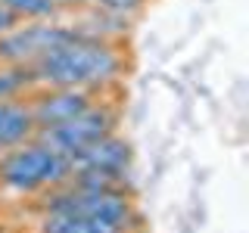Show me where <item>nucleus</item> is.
<instances>
[{
	"label": "nucleus",
	"mask_w": 249,
	"mask_h": 233,
	"mask_svg": "<svg viewBox=\"0 0 249 233\" xmlns=\"http://www.w3.org/2000/svg\"><path fill=\"white\" fill-rule=\"evenodd\" d=\"M35 118H31L28 103L19 100H0V152L25 143L35 137Z\"/></svg>",
	"instance_id": "obj_7"
},
{
	"label": "nucleus",
	"mask_w": 249,
	"mask_h": 233,
	"mask_svg": "<svg viewBox=\"0 0 249 233\" xmlns=\"http://www.w3.org/2000/svg\"><path fill=\"white\" fill-rule=\"evenodd\" d=\"M72 162V171L75 168H103V171H124L131 162V146L124 143L122 137L115 134H106L100 140L88 143L84 150H78L75 155H69Z\"/></svg>",
	"instance_id": "obj_6"
},
{
	"label": "nucleus",
	"mask_w": 249,
	"mask_h": 233,
	"mask_svg": "<svg viewBox=\"0 0 249 233\" xmlns=\"http://www.w3.org/2000/svg\"><path fill=\"white\" fill-rule=\"evenodd\" d=\"M35 81L47 87H100L124 72V56L115 44L109 41H90V37H75L72 44L47 53L37 62H31Z\"/></svg>",
	"instance_id": "obj_1"
},
{
	"label": "nucleus",
	"mask_w": 249,
	"mask_h": 233,
	"mask_svg": "<svg viewBox=\"0 0 249 233\" xmlns=\"http://www.w3.org/2000/svg\"><path fill=\"white\" fill-rule=\"evenodd\" d=\"M16 25H19V19H16L10 10H3V6H0V34H6V31L16 28Z\"/></svg>",
	"instance_id": "obj_12"
},
{
	"label": "nucleus",
	"mask_w": 249,
	"mask_h": 233,
	"mask_svg": "<svg viewBox=\"0 0 249 233\" xmlns=\"http://www.w3.org/2000/svg\"><path fill=\"white\" fill-rule=\"evenodd\" d=\"M146 0H93V6H100L103 13H115V16H124V13H137Z\"/></svg>",
	"instance_id": "obj_11"
},
{
	"label": "nucleus",
	"mask_w": 249,
	"mask_h": 233,
	"mask_svg": "<svg viewBox=\"0 0 249 233\" xmlns=\"http://www.w3.org/2000/svg\"><path fill=\"white\" fill-rule=\"evenodd\" d=\"M44 233H128L119 224L97 221V217H78V215H47Z\"/></svg>",
	"instance_id": "obj_8"
},
{
	"label": "nucleus",
	"mask_w": 249,
	"mask_h": 233,
	"mask_svg": "<svg viewBox=\"0 0 249 233\" xmlns=\"http://www.w3.org/2000/svg\"><path fill=\"white\" fill-rule=\"evenodd\" d=\"M88 106H93L90 90H84V87H50L47 93L35 97V103L28 109H31V118H35V128L44 131V128H53V124L75 118Z\"/></svg>",
	"instance_id": "obj_5"
},
{
	"label": "nucleus",
	"mask_w": 249,
	"mask_h": 233,
	"mask_svg": "<svg viewBox=\"0 0 249 233\" xmlns=\"http://www.w3.org/2000/svg\"><path fill=\"white\" fill-rule=\"evenodd\" d=\"M75 37V25H50V22L16 25L6 34H0V62L3 66H31L47 53L72 44Z\"/></svg>",
	"instance_id": "obj_3"
},
{
	"label": "nucleus",
	"mask_w": 249,
	"mask_h": 233,
	"mask_svg": "<svg viewBox=\"0 0 249 233\" xmlns=\"http://www.w3.org/2000/svg\"><path fill=\"white\" fill-rule=\"evenodd\" d=\"M3 10H10L16 19L25 16V19H53L59 13V6L53 0H0Z\"/></svg>",
	"instance_id": "obj_10"
},
{
	"label": "nucleus",
	"mask_w": 249,
	"mask_h": 233,
	"mask_svg": "<svg viewBox=\"0 0 249 233\" xmlns=\"http://www.w3.org/2000/svg\"><path fill=\"white\" fill-rule=\"evenodd\" d=\"M72 174V162L62 152L50 150L41 140H25V143L6 150L0 159V183L16 193H35L44 186H59Z\"/></svg>",
	"instance_id": "obj_2"
},
{
	"label": "nucleus",
	"mask_w": 249,
	"mask_h": 233,
	"mask_svg": "<svg viewBox=\"0 0 249 233\" xmlns=\"http://www.w3.org/2000/svg\"><path fill=\"white\" fill-rule=\"evenodd\" d=\"M115 128V112L109 106H88L84 112H78L75 118L62 121V124H53V128H44V131H35L37 140L41 143H47L50 150L62 152L69 159V155H75L78 150H84L88 143H93V140L112 134Z\"/></svg>",
	"instance_id": "obj_4"
},
{
	"label": "nucleus",
	"mask_w": 249,
	"mask_h": 233,
	"mask_svg": "<svg viewBox=\"0 0 249 233\" xmlns=\"http://www.w3.org/2000/svg\"><path fill=\"white\" fill-rule=\"evenodd\" d=\"M31 84H35V75L28 66H3L0 62V100H16Z\"/></svg>",
	"instance_id": "obj_9"
},
{
	"label": "nucleus",
	"mask_w": 249,
	"mask_h": 233,
	"mask_svg": "<svg viewBox=\"0 0 249 233\" xmlns=\"http://www.w3.org/2000/svg\"><path fill=\"white\" fill-rule=\"evenodd\" d=\"M56 6H93V0H53Z\"/></svg>",
	"instance_id": "obj_13"
}]
</instances>
